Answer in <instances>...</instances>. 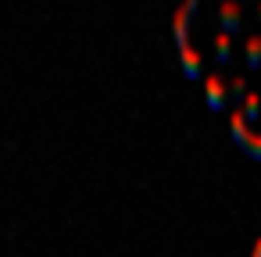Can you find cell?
Instances as JSON below:
<instances>
[{
    "mask_svg": "<svg viewBox=\"0 0 261 257\" xmlns=\"http://www.w3.org/2000/svg\"><path fill=\"white\" fill-rule=\"evenodd\" d=\"M243 154H250L257 164H261V136H254L250 132V139H247V147H243Z\"/></svg>",
    "mask_w": 261,
    "mask_h": 257,
    "instance_id": "obj_10",
    "label": "cell"
},
{
    "mask_svg": "<svg viewBox=\"0 0 261 257\" xmlns=\"http://www.w3.org/2000/svg\"><path fill=\"white\" fill-rule=\"evenodd\" d=\"M215 61H218V65H229V61H232V43H229L225 33L215 36Z\"/></svg>",
    "mask_w": 261,
    "mask_h": 257,
    "instance_id": "obj_8",
    "label": "cell"
},
{
    "mask_svg": "<svg viewBox=\"0 0 261 257\" xmlns=\"http://www.w3.org/2000/svg\"><path fill=\"white\" fill-rule=\"evenodd\" d=\"M204 100H207V111H215V115L225 107L229 93H225V79L218 72H204Z\"/></svg>",
    "mask_w": 261,
    "mask_h": 257,
    "instance_id": "obj_2",
    "label": "cell"
},
{
    "mask_svg": "<svg viewBox=\"0 0 261 257\" xmlns=\"http://www.w3.org/2000/svg\"><path fill=\"white\" fill-rule=\"evenodd\" d=\"M225 93H229L232 100H243V97L250 93V90H247V79H243V75H232V79L225 82Z\"/></svg>",
    "mask_w": 261,
    "mask_h": 257,
    "instance_id": "obj_9",
    "label": "cell"
},
{
    "mask_svg": "<svg viewBox=\"0 0 261 257\" xmlns=\"http://www.w3.org/2000/svg\"><path fill=\"white\" fill-rule=\"evenodd\" d=\"M257 29H261V4H257Z\"/></svg>",
    "mask_w": 261,
    "mask_h": 257,
    "instance_id": "obj_12",
    "label": "cell"
},
{
    "mask_svg": "<svg viewBox=\"0 0 261 257\" xmlns=\"http://www.w3.org/2000/svg\"><path fill=\"white\" fill-rule=\"evenodd\" d=\"M247 68L250 72H257L261 68V33H254V36H247Z\"/></svg>",
    "mask_w": 261,
    "mask_h": 257,
    "instance_id": "obj_7",
    "label": "cell"
},
{
    "mask_svg": "<svg viewBox=\"0 0 261 257\" xmlns=\"http://www.w3.org/2000/svg\"><path fill=\"white\" fill-rule=\"evenodd\" d=\"M179 65H182V75H186V79H193V82L204 79V61H200V54H197L193 47H186V50L179 54Z\"/></svg>",
    "mask_w": 261,
    "mask_h": 257,
    "instance_id": "obj_4",
    "label": "cell"
},
{
    "mask_svg": "<svg viewBox=\"0 0 261 257\" xmlns=\"http://www.w3.org/2000/svg\"><path fill=\"white\" fill-rule=\"evenodd\" d=\"M229 132H232V143L243 150V147H247V139H250V125H247V118H243V111H240V107H232V115H229Z\"/></svg>",
    "mask_w": 261,
    "mask_h": 257,
    "instance_id": "obj_5",
    "label": "cell"
},
{
    "mask_svg": "<svg viewBox=\"0 0 261 257\" xmlns=\"http://www.w3.org/2000/svg\"><path fill=\"white\" fill-rule=\"evenodd\" d=\"M240 111H243L247 125H257V122H261V97H257V93H247V97H243V107H240Z\"/></svg>",
    "mask_w": 261,
    "mask_h": 257,
    "instance_id": "obj_6",
    "label": "cell"
},
{
    "mask_svg": "<svg viewBox=\"0 0 261 257\" xmlns=\"http://www.w3.org/2000/svg\"><path fill=\"white\" fill-rule=\"evenodd\" d=\"M197 11H200L197 0H186V4L175 8V15H172V40H175V50L179 54L190 47V22L197 18Z\"/></svg>",
    "mask_w": 261,
    "mask_h": 257,
    "instance_id": "obj_1",
    "label": "cell"
},
{
    "mask_svg": "<svg viewBox=\"0 0 261 257\" xmlns=\"http://www.w3.org/2000/svg\"><path fill=\"white\" fill-rule=\"evenodd\" d=\"M254 257H261V239H257V243H254Z\"/></svg>",
    "mask_w": 261,
    "mask_h": 257,
    "instance_id": "obj_11",
    "label": "cell"
},
{
    "mask_svg": "<svg viewBox=\"0 0 261 257\" xmlns=\"http://www.w3.org/2000/svg\"><path fill=\"white\" fill-rule=\"evenodd\" d=\"M218 18H222V29H218V33H225V36H236V33H240V18H243V11H240V4L225 0V4L218 8Z\"/></svg>",
    "mask_w": 261,
    "mask_h": 257,
    "instance_id": "obj_3",
    "label": "cell"
}]
</instances>
